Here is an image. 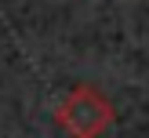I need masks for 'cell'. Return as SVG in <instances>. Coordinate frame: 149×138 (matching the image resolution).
Instances as JSON below:
<instances>
[{
    "mask_svg": "<svg viewBox=\"0 0 149 138\" xmlns=\"http://www.w3.org/2000/svg\"><path fill=\"white\" fill-rule=\"evenodd\" d=\"M113 102L98 91L95 84H77L58 98L55 123L69 138H102L113 123Z\"/></svg>",
    "mask_w": 149,
    "mask_h": 138,
    "instance_id": "cell-1",
    "label": "cell"
}]
</instances>
